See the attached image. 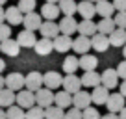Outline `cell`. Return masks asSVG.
Listing matches in <instances>:
<instances>
[{
    "label": "cell",
    "mask_w": 126,
    "mask_h": 119,
    "mask_svg": "<svg viewBox=\"0 0 126 119\" xmlns=\"http://www.w3.org/2000/svg\"><path fill=\"white\" fill-rule=\"evenodd\" d=\"M15 102H17V106H20L22 110H28V108L35 106V93L28 91V89H20L15 95Z\"/></svg>",
    "instance_id": "cell-1"
},
{
    "label": "cell",
    "mask_w": 126,
    "mask_h": 119,
    "mask_svg": "<svg viewBox=\"0 0 126 119\" xmlns=\"http://www.w3.org/2000/svg\"><path fill=\"white\" fill-rule=\"evenodd\" d=\"M54 104V93L50 91V89H47V87H41V89H37L35 91V106L39 108H48Z\"/></svg>",
    "instance_id": "cell-2"
},
{
    "label": "cell",
    "mask_w": 126,
    "mask_h": 119,
    "mask_svg": "<svg viewBox=\"0 0 126 119\" xmlns=\"http://www.w3.org/2000/svg\"><path fill=\"white\" fill-rule=\"evenodd\" d=\"M24 87H26L28 91H33L35 93L37 89H41L43 87V75L37 71H32L30 75L24 76Z\"/></svg>",
    "instance_id": "cell-3"
},
{
    "label": "cell",
    "mask_w": 126,
    "mask_h": 119,
    "mask_svg": "<svg viewBox=\"0 0 126 119\" xmlns=\"http://www.w3.org/2000/svg\"><path fill=\"white\" fill-rule=\"evenodd\" d=\"M124 100H126V99L121 95V93H110V97H108V100H106L108 112H111V114H119V112L126 106Z\"/></svg>",
    "instance_id": "cell-4"
},
{
    "label": "cell",
    "mask_w": 126,
    "mask_h": 119,
    "mask_svg": "<svg viewBox=\"0 0 126 119\" xmlns=\"http://www.w3.org/2000/svg\"><path fill=\"white\" fill-rule=\"evenodd\" d=\"M100 86H104L106 89H115L119 86V75L115 69H106L100 75Z\"/></svg>",
    "instance_id": "cell-5"
},
{
    "label": "cell",
    "mask_w": 126,
    "mask_h": 119,
    "mask_svg": "<svg viewBox=\"0 0 126 119\" xmlns=\"http://www.w3.org/2000/svg\"><path fill=\"white\" fill-rule=\"evenodd\" d=\"M41 22H43V17L39 15V13L32 11V13H26V15L22 17V24H24V30H30V32H37L41 26Z\"/></svg>",
    "instance_id": "cell-6"
},
{
    "label": "cell",
    "mask_w": 126,
    "mask_h": 119,
    "mask_svg": "<svg viewBox=\"0 0 126 119\" xmlns=\"http://www.w3.org/2000/svg\"><path fill=\"white\" fill-rule=\"evenodd\" d=\"M4 84L11 91H20V89H24V75H20V73H11V75H8L4 78Z\"/></svg>",
    "instance_id": "cell-7"
},
{
    "label": "cell",
    "mask_w": 126,
    "mask_h": 119,
    "mask_svg": "<svg viewBox=\"0 0 126 119\" xmlns=\"http://www.w3.org/2000/svg\"><path fill=\"white\" fill-rule=\"evenodd\" d=\"M61 82H63V76L58 71H48L47 75H43V86L47 89H50V91L61 87Z\"/></svg>",
    "instance_id": "cell-8"
},
{
    "label": "cell",
    "mask_w": 126,
    "mask_h": 119,
    "mask_svg": "<svg viewBox=\"0 0 126 119\" xmlns=\"http://www.w3.org/2000/svg\"><path fill=\"white\" fill-rule=\"evenodd\" d=\"M39 32L47 39H54V37L59 36V26H58L56 20H43L41 26H39Z\"/></svg>",
    "instance_id": "cell-9"
},
{
    "label": "cell",
    "mask_w": 126,
    "mask_h": 119,
    "mask_svg": "<svg viewBox=\"0 0 126 119\" xmlns=\"http://www.w3.org/2000/svg\"><path fill=\"white\" fill-rule=\"evenodd\" d=\"M63 91H67L71 93V95H74L76 91H80L82 89V82H80V78L76 75H67V76H63Z\"/></svg>",
    "instance_id": "cell-10"
},
{
    "label": "cell",
    "mask_w": 126,
    "mask_h": 119,
    "mask_svg": "<svg viewBox=\"0 0 126 119\" xmlns=\"http://www.w3.org/2000/svg\"><path fill=\"white\" fill-rule=\"evenodd\" d=\"M72 106L78 108V110H85V108L91 106V93L89 91H76L72 95Z\"/></svg>",
    "instance_id": "cell-11"
},
{
    "label": "cell",
    "mask_w": 126,
    "mask_h": 119,
    "mask_svg": "<svg viewBox=\"0 0 126 119\" xmlns=\"http://www.w3.org/2000/svg\"><path fill=\"white\" fill-rule=\"evenodd\" d=\"M17 43H19L20 48H33V45H35L37 37H35V32H30V30H22V32H19V36H17Z\"/></svg>",
    "instance_id": "cell-12"
},
{
    "label": "cell",
    "mask_w": 126,
    "mask_h": 119,
    "mask_svg": "<svg viewBox=\"0 0 126 119\" xmlns=\"http://www.w3.org/2000/svg\"><path fill=\"white\" fill-rule=\"evenodd\" d=\"M52 47H54V50H58V52H67V50L72 48V37L59 34L58 37L52 39Z\"/></svg>",
    "instance_id": "cell-13"
},
{
    "label": "cell",
    "mask_w": 126,
    "mask_h": 119,
    "mask_svg": "<svg viewBox=\"0 0 126 119\" xmlns=\"http://www.w3.org/2000/svg\"><path fill=\"white\" fill-rule=\"evenodd\" d=\"M59 32H63V36H72L74 32H78V22L74 17H63L59 20Z\"/></svg>",
    "instance_id": "cell-14"
},
{
    "label": "cell",
    "mask_w": 126,
    "mask_h": 119,
    "mask_svg": "<svg viewBox=\"0 0 126 119\" xmlns=\"http://www.w3.org/2000/svg\"><path fill=\"white\" fill-rule=\"evenodd\" d=\"M108 97H110V89H106L104 86H96L93 87V93H91V102L96 106H102V104H106Z\"/></svg>",
    "instance_id": "cell-15"
},
{
    "label": "cell",
    "mask_w": 126,
    "mask_h": 119,
    "mask_svg": "<svg viewBox=\"0 0 126 119\" xmlns=\"http://www.w3.org/2000/svg\"><path fill=\"white\" fill-rule=\"evenodd\" d=\"M0 52H4L6 56H11V58H15V56H19V52H20V47H19V43H17L15 39H6V41H2L0 43Z\"/></svg>",
    "instance_id": "cell-16"
},
{
    "label": "cell",
    "mask_w": 126,
    "mask_h": 119,
    "mask_svg": "<svg viewBox=\"0 0 126 119\" xmlns=\"http://www.w3.org/2000/svg\"><path fill=\"white\" fill-rule=\"evenodd\" d=\"M108 39H110V47H124L126 45V30H122V28H115L113 32L108 36Z\"/></svg>",
    "instance_id": "cell-17"
},
{
    "label": "cell",
    "mask_w": 126,
    "mask_h": 119,
    "mask_svg": "<svg viewBox=\"0 0 126 119\" xmlns=\"http://www.w3.org/2000/svg\"><path fill=\"white\" fill-rule=\"evenodd\" d=\"M78 13L87 20H93V17L96 15V8H94V2H89V0H83L78 4Z\"/></svg>",
    "instance_id": "cell-18"
},
{
    "label": "cell",
    "mask_w": 126,
    "mask_h": 119,
    "mask_svg": "<svg viewBox=\"0 0 126 119\" xmlns=\"http://www.w3.org/2000/svg\"><path fill=\"white\" fill-rule=\"evenodd\" d=\"M80 82L85 87H96L100 86V75L96 71H85L83 76H80Z\"/></svg>",
    "instance_id": "cell-19"
},
{
    "label": "cell",
    "mask_w": 126,
    "mask_h": 119,
    "mask_svg": "<svg viewBox=\"0 0 126 119\" xmlns=\"http://www.w3.org/2000/svg\"><path fill=\"white\" fill-rule=\"evenodd\" d=\"M94 8H96V15H100L102 19L111 17L113 11H115L113 4H111L110 0H98V2H94Z\"/></svg>",
    "instance_id": "cell-20"
},
{
    "label": "cell",
    "mask_w": 126,
    "mask_h": 119,
    "mask_svg": "<svg viewBox=\"0 0 126 119\" xmlns=\"http://www.w3.org/2000/svg\"><path fill=\"white\" fill-rule=\"evenodd\" d=\"M72 48H74L78 54H87L89 48H91V37L78 36L76 39H72Z\"/></svg>",
    "instance_id": "cell-21"
},
{
    "label": "cell",
    "mask_w": 126,
    "mask_h": 119,
    "mask_svg": "<svg viewBox=\"0 0 126 119\" xmlns=\"http://www.w3.org/2000/svg\"><path fill=\"white\" fill-rule=\"evenodd\" d=\"M33 50H35L39 56H48L52 50H54V47H52V39H47V37L37 39L35 45H33Z\"/></svg>",
    "instance_id": "cell-22"
},
{
    "label": "cell",
    "mask_w": 126,
    "mask_h": 119,
    "mask_svg": "<svg viewBox=\"0 0 126 119\" xmlns=\"http://www.w3.org/2000/svg\"><path fill=\"white\" fill-rule=\"evenodd\" d=\"M91 47H93L96 52H106L108 47H110V39H108V36L94 34V36L91 37Z\"/></svg>",
    "instance_id": "cell-23"
},
{
    "label": "cell",
    "mask_w": 126,
    "mask_h": 119,
    "mask_svg": "<svg viewBox=\"0 0 126 119\" xmlns=\"http://www.w3.org/2000/svg\"><path fill=\"white\" fill-rule=\"evenodd\" d=\"M96 65H98V60L94 58V56H91V54H82V58L78 60V67L83 69V73L85 71H94Z\"/></svg>",
    "instance_id": "cell-24"
},
{
    "label": "cell",
    "mask_w": 126,
    "mask_h": 119,
    "mask_svg": "<svg viewBox=\"0 0 126 119\" xmlns=\"http://www.w3.org/2000/svg\"><path fill=\"white\" fill-rule=\"evenodd\" d=\"M58 8H59V13H63L65 17H72L78 11V4H76L74 0H59Z\"/></svg>",
    "instance_id": "cell-25"
},
{
    "label": "cell",
    "mask_w": 126,
    "mask_h": 119,
    "mask_svg": "<svg viewBox=\"0 0 126 119\" xmlns=\"http://www.w3.org/2000/svg\"><path fill=\"white\" fill-rule=\"evenodd\" d=\"M78 36H85V37H93L94 34H96V24L93 22V20H87L83 19L82 22H78Z\"/></svg>",
    "instance_id": "cell-26"
},
{
    "label": "cell",
    "mask_w": 126,
    "mask_h": 119,
    "mask_svg": "<svg viewBox=\"0 0 126 119\" xmlns=\"http://www.w3.org/2000/svg\"><path fill=\"white\" fill-rule=\"evenodd\" d=\"M41 17H43L45 20H56L59 17L58 4H43V8H41Z\"/></svg>",
    "instance_id": "cell-27"
},
{
    "label": "cell",
    "mask_w": 126,
    "mask_h": 119,
    "mask_svg": "<svg viewBox=\"0 0 126 119\" xmlns=\"http://www.w3.org/2000/svg\"><path fill=\"white\" fill-rule=\"evenodd\" d=\"M115 22L111 17H106V19H100V22L96 24V34H102V36H110L111 32L115 30Z\"/></svg>",
    "instance_id": "cell-28"
},
{
    "label": "cell",
    "mask_w": 126,
    "mask_h": 119,
    "mask_svg": "<svg viewBox=\"0 0 126 119\" xmlns=\"http://www.w3.org/2000/svg\"><path fill=\"white\" fill-rule=\"evenodd\" d=\"M54 104L65 110V108L72 106V95H71V93H67V91H58L54 95Z\"/></svg>",
    "instance_id": "cell-29"
},
{
    "label": "cell",
    "mask_w": 126,
    "mask_h": 119,
    "mask_svg": "<svg viewBox=\"0 0 126 119\" xmlns=\"http://www.w3.org/2000/svg\"><path fill=\"white\" fill-rule=\"evenodd\" d=\"M4 13H6V20H8L9 24H22V17L24 15L19 11L17 6H9Z\"/></svg>",
    "instance_id": "cell-30"
},
{
    "label": "cell",
    "mask_w": 126,
    "mask_h": 119,
    "mask_svg": "<svg viewBox=\"0 0 126 119\" xmlns=\"http://www.w3.org/2000/svg\"><path fill=\"white\" fill-rule=\"evenodd\" d=\"M15 104V91L4 87L0 89V108H9Z\"/></svg>",
    "instance_id": "cell-31"
},
{
    "label": "cell",
    "mask_w": 126,
    "mask_h": 119,
    "mask_svg": "<svg viewBox=\"0 0 126 119\" xmlns=\"http://www.w3.org/2000/svg\"><path fill=\"white\" fill-rule=\"evenodd\" d=\"M65 117V112L59 106H48L45 108V119H63Z\"/></svg>",
    "instance_id": "cell-32"
},
{
    "label": "cell",
    "mask_w": 126,
    "mask_h": 119,
    "mask_svg": "<svg viewBox=\"0 0 126 119\" xmlns=\"http://www.w3.org/2000/svg\"><path fill=\"white\" fill-rule=\"evenodd\" d=\"M78 69V58L76 56H67L63 61V71L67 75H74V71Z\"/></svg>",
    "instance_id": "cell-33"
},
{
    "label": "cell",
    "mask_w": 126,
    "mask_h": 119,
    "mask_svg": "<svg viewBox=\"0 0 126 119\" xmlns=\"http://www.w3.org/2000/svg\"><path fill=\"white\" fill-rule=\"evenodd\" d=\"M24 115H26V112L17 104H13L6 110V119H24Z\"/></svg>",
    "instance_id": "cell-34"
},
{
    "label": "cell",
    "mask_w": 126,
    "mask_h": 119,
    "mask_svg": "<svg viewBox=\"0 0 126 119\" xmlns=\"http://www.w3.org/2000/svg\"><path fill=\"white\" fill-rule=\"evenodd\" d=\"M19 11L22 13V15H26V13H32L35 11V0H19Z\"/></svg>",
    "instance_id": "cell-35"
},
{
    "label": "cell",
    "mask_w": 126,
    "mask_h": 119,
    "mask_svg": "<svg viewBox=\"0 0 126 119\" xmlns=\"http://www.w3.org/2000/svg\"><path fill=\"white\" fill-rule=\"evenodd\" d=\"M24 119H45V110L39 106H32L26 110V115Z\"/></svg>",
    "instance_id": "cell-36"
},
{
    "label": "cell",
    "mask_w": 126,
    "mask_h": 119,
    "mask_svg": "<svg viewBox=\"0 0 126 119\" xmlns=\"http://www.w3.org/2000/svg\"><path fill=\"white\" fill-rule=\"evenodd\" d=\"M82 119H100V114H98L96 108L89 106L85 110H82Z\"/></svg>",
    "instance_id": "cell-37"
},
{
    "label": "cell",
    "mask_w": 126,
    "mask_h": 119,
    "mask_svg": "<svg viewBox=\"0 0 126 119\" xmlns=\"http://www.w3.org/2000/svg\"><path fill=\"white\" fill-rule=\"evenodd\" d=\"M113 22L117 28H122V30H126V11H119L117 15L113 17Z\"/></svg>",
    "instance_id": "cell-38"
},
{
    "label": "cell",
    "mask_w": 126,
    "mask_h": 119,
    "mask_svg": "<svg viewBox=\"0 0 126 119\" xmlns=\"http://www.w3.org/2000/svg\"><path fill=\"white\" fill-rule=\"evenodd\" d=\"M11 37V26L9 24H0V43L2 41H6V39H9Z\"/></svg>",
    "instance_id": "cell-39"
},
{
    "label": "cell",
    "mask_w": 126,
    "mask_h": 119,
    "mask_svg": "<svg viewBox=\"0 0 126 119\" xmlns=\"http://www.w3.org/2000/svg\"><path fill=\"white\" fill-rule=\"evenodd\" d=\"M63 119H82V110L78 108H71V110L65 112V117Z\"/></svg>",
    "instance_id": "cell-40"
},
{
    "label": "cell",
    "mask_w": 126,
    "mask_h": 119,
    "mask_svg": "<svg viewBox=\"0 0 126 119\" xmlns=\"http://www.w3.org/2000/svg\"><path fill=\"white\" fill-rule=\"evenodd\" d=\"M117 71V75H119V78H122V80H126V60L124 61H121L119 63V67L115 69Z\"/></svg>",
    "instance_id": "cell-41"
},
{
    "label": "cell",
    "mask_w": 126,
    "mask_h": 119,
    "mask_svg": "<svg viewBox=\"0 0 126 119\" xmlns=\"http://www.w3.org/2000/svg\"><path fill=\"white\" fill-rule=\"evenodd\" d=\"M111 4L117 11H126V0H113Z\"/></svg>",
    "instance_id": "cell-42"
},
{
    "label": "cell",
    "mask_w": 126,
    "mask_h": 119,
    "mask_svg": "<svg viewBox=\"0 0 126 119\" xmlns=\"http://www.w3.org/2000/svg\"><path fill=\"white\" fill-rule=\"evenodd\" d=\"M100 119H119V114H111V112H108L106 115H100Z\"/></svg>",
    "instance_id": "cell-43"
},
{
    "label": "cell",
    "mask_w": 126,
    "mask_h": 119,
    "mask_svg": "<svg viewBox=\"0 0 126 119\" xmlns=\"http://www.w3.org/2000/svg\"><path fill=\"white\" fill-rule=\"evenodd\" d=\"M119 93H121V95H122V97L126 99V80H122L121 87H119Z\"/></svg>",
    "instance_id": "cell-44"
},
{
    "label": "cell",
    "mask_w": 126,
    "mask_h": 119,
    "mask_svg": "<svg viewBox=\"0 0 126 119\" xmlns=\"http://www.w3.org/2000/svg\"><path fill=\"white\" fill-rule=\"evenodd\" d=\"M4 19H6V13H4V8L0 6V24L4 22Z\"/></svg>",
    "instance_id": "cell-45"
},
{
    "label": "cell",
    "mask_w": 126,
    "mask_h": 119,
    "mask_svg": "<svg viewBox=\"0 0 126 119\" xmlns=\"http://www.w3.org/2000/svg\"><path fill=\"white\" fill-rule=\"evenodd\" d=\"M119 119H126V106L122 108L121 112H119Z\"/></svg>",
    "instance_id": "cell-46"
},
{
    "label": "cell",
    "mask_w": 126,
    "mask_h": 119,
    "mask_svg": "<svg viewBox=\"0 0 126 119\" xmlns=\"http://www.w3.org/2000/svg\"><path fill=\"white\" fill-rule=\"evenodd\" d=\"M4 69H6V61L0 58V75H2V71H4Z\"/></svg>",
    "instance_id": "cell-47"
},
{
    "label": "cell",
    "mask_w": 126,
    "mask_h": 119,
    "mask_svg": "<svg viewBox=\"0 0 126 119\" xmlns=\"http://www.w3.org/2000/svg\"><path fill=\"white\" fill-rule=\"evenodd\" d=\"M6 84H4V76H0V89H4Z\"/></svg>",
    "instance_id": "cell-48"
},
{
    "label": "cell",
    "mask_w": 126,
    "mask_h": 119,
    "mask_svg": "<svg viewBox=\"0 0 126 119\" xmlns=\"http://www.w3.org/2000/svg\"><path fill=\"white\" fill-rule=\"evenodd\" d=\"M0 119H6V112H4V108H0Z\"/></svg>",
    "instance_id": "cell-49"
},
{
    "label": "cell",
    "mask_w": 126,
    "mask_h": 119,
    "mask_svg": "<svg viewBox=\"0 0 126 119\" xmlns=\"http://www.w3.org/2000/svg\"><path fill=\"white\" fill-rule=\"evenodd\" d=\"M59 0H47V4H58Z\"/></svg>",
    "instance_id": "cell-50"
},
{
    "label": "cell",
    "mask_w": 126,
    "mask_h": 119,
    "mask_svg": "<svg viewBox=\"0 0 126 119\" xmlns=\"http://www.w3.org/2000/svg\"><path fill=\"white\" fill-rule=\"evenodd\" d=\"M122 54H124V60H126V45L122 47Z\"/></svg>",
    "instance_id": "cell-51"
},
{
    "label": "cell",
    "mask_w": 126,
    "mask_h": 119,
    "mask_svg": "<svg viewBox=\"0 0 126 119\" xmlns=\"http://www.w3.org/2000/svg\"><path fill=\"white\" fill-rule=\"evenodd\" d=\"M6 2H8V0H0V6H2V8H4V4Z\"/></svg>",
    "instance_id": "cell-52"
},
{
    "label": "cell",
    "mask_w": 126,
    "mask_h": 119,
    "mask_svg": "<svg viewBox=\"0 0 126 119\" xmlns=\"http://www.w3.org/2000/svg\"><path fill=\"white\" fill-rule=\"evenodd\" d=\"M89 2H98V0H89Z\"/></svg>",
    "instance_id": "cell-53"
}]
</instances>
